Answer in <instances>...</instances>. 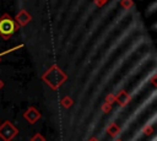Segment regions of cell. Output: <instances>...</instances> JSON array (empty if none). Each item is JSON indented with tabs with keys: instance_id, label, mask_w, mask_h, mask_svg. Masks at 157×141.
I'll return each mask as SVG.
<instances>
[{
	"instance_id": "6da1fadb",
	"label": "cell",
	"mask_w": 157,
	"mask_h": 141,
	"mask_svg": "<svg viewBox=\"0 0 157 141\" xmlns=\"http://www.w3.org/2000/svg\"><path fill=\"white\" fill-rule=\"evenodd\" d=\"M17 29V25L15 23V21L9 16V15H4L0 18V34L4 37H9L11 36L15 31Z\"/></svg>"
},
{
	"instance_id": "7a4b0ae2",
	"label": "cell",
	"mask_w": 157,
	"mask_h": 141,
	"mask_svg": "<svg viewBox=\"0 0 157 141\" xmlns=\"http://www.w3.org/2000/svg\"><path fill=\"white\" fill-rule=\"evenodd\" d=\"M6 53H7V51H4V53H1V54H0V56H1V55H4V54H6Z\"/></svg>"
}]
</instances>
